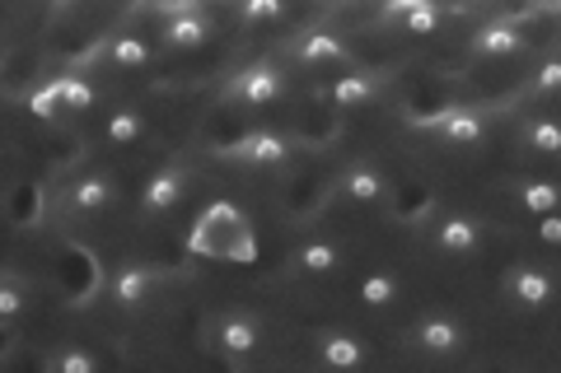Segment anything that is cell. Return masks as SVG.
<instances>
[{"instance_id": "2e32d148", "label": "cell", "mask_w": 561, "mask_h": 373, "mask_svg": "<svg viewBox=\"0 0 561 373\" xmlns=\"http://www.w3.org/2000/svg\"><path fill=\"white\" fill-rule=\"evenodd\" d=\"M468 51L482 61H511L519 51H529V28H524L515 14H501V20H486L478 33H472Z\"/></svg>"}, {"instance_id": "ba28073f", "label": "cell", "mask_w": 561, "mask_h": 373, "mask_svg": "<svg viewBox=\"0 0 561 373\" xmlns=\"http://www.w3.org/2000/svg\"><path fill=\"white\" fill-rule=\"evenodd\" d=\"M164 290H169V271L150 261H127L108 280V304L117 313H150L164 299Z\"/></svg>"}, {"instance_id": "d4e9b609", "label": "cell", "mask_w": 561, "mask_h": 373, "mask_svg": "<svg viewBox=\"0 0 561 373\" xmlns=\"http://www.w3.org/2000/svg\"><path fill=\"white\" fill-rule=\"evenodd\" d=\"M33 308V285L20 271H0V331L14 327Z\"/></svg>"}, {"instance_id": "4dcf8cb0", "label": "cell", "mask_w": 561, "mask_h": 373, "mask_svg": "<svg viewBox=\"0 0 561 373\" xmlns=\"http://www.w3.org/2000/svg\"><path fill=\"white\" fill-rule=\"evenodd\" d=\"M482 373H511V369H505V364H496V369H482Z\"/></svg>"}, {"instance_id": "d6986e66", "label": "cell", "mask_w": 561, "mask_h": 373, "mask_svg": "<svg viewBox=\"0 0 561 373\" xmlns=\"http://www.w3.org/2000/svg\"><path fill=\"white\" fill-rule=\"evenodd\" d=\"M379 24H393L398 33H408V38H431V33H440L449 14L440 5H431V0H398V5H383L375 14Z\"/></svg>"}, {"instance_id": "cb8c5ba5", "label": "cell", "mask_w": 561, "mask_h": 373, "mask_svg": "<svg viewBox=\"0 0 561 373\" xmlns=\"http://www.w3.org/2000/svg\"><path fill=\"white\" fill-rule=\"evenodd\" d=\"M43 373H103V360L84 341H57L43 354Z\"/></svg>"}, {"instance_id": "30bf717a", "label": "cell", "mask_w": 561, "mask_h": 373, "mask_svg": "<svg viewBox=\"0 0 561 373\" xmlns=\"http://www.w3.org/2000/svg\"><path fill=\"white\" fill-rule=\"evenodd\" d=\"M230 164L239 168H262V173H272V168H286L300 159V140L286 136V131H243L239 140H230V145L220 150Z\"/></svg>"}, {"instance_id": "f546056e", "label": "cell", "mask_w": 561, "mask_h": 373, "mask_svg": "<svg viewBox=\"0 0 561 373\" xmlns=\"http://www.w3.org/2000/svg\"><path fill=\"white\" fill-rule=\"evenodd\" d=\"M538 238L548 243V247H557V243H561V220H557V215H542V220H538Z\"/></svg>"}, {"instance_id": "4316f807", "label": "cell", "mask_w": 561, "mask_h": 373, "mask_svg": "<svg viewBox=\"0 0 561 373\" xmlns=\"http://www.w3.org/2000/svg\"><path fill=\"white\" fill-rule=\"evenodd\" d=\"M515 206L524 210V215H557V183L552 177H524V183H515Z\"/></svg>"}, {"instance_id": "5b68a950", "label": "cell", "mask_w": 561, "mask_h": 373, "mask_svg": "<svg viewBox=\"0 0 561 373\" xmlns=\"http://www.w3.org/2000/svg\"><path fill=\"white\" fill-rule=\"evenodd\" d=\"M122 201V183L108 168H84L57 191V215L61 220H103Z\"/></svg>"}, {"instance_id": "e0dca14e", "label": "cell", "mask_w": 561, "mask_h": 373, "mask_svg": "<svg viewBox=\"0 0 561 373\" xmlns=\"http://www.w3.org/2000/svg\"><path fill=\"white\" fill-rule=\"evenodd\" d=\"M154 38H160V47H169V51H202L220 38V20L202 5L192 14H179V20H160L154 24Z\"/></svg>"}, {"instance_id": "7c38bea8", "label": "cell", "mask_w": 561, "mask_h": 373, "mask_svg": "<svg viewBox=\"0 0 561 373\" xmlns=\"http://www.w3.org/2000/svg\"><path fill=\"white\" fill-rule=\"evenodd\" d=\"M393 197V177L379 159H351V164L332 177V201L342 206H379Z\"/></svg>"}, {"instance_id": "44dd1931", "label": "cell", "mask_w": 561, "mask_h": 373, "mask_svg": "<svg viewBox=\"0 0 561 373\" xmlns=\"http://www.w3.org/2000/svg\"><path fill=\"white\" fill-rule=\"evenodd\" d=\"M356 299L365 308H375V313H389V308H398L402 299H408V280H402L398 271H389V266H375V271L360 276Z\"/></svg>"}, {"instance_id": "ac0fdd59", "label": "cell", "mask_w": 561, "mask_h": 373, "mask_svg": "<svg viewBox=\"0 0 561 373\" xmlns=\"http://www.w3.org/2000/svg\"><path fill=\"white\" fill-rule=\"evenodd\" d=\"M383 94V75H375V70H360V66H351L346 75L337 80H328L319 89V98L332 103L337 113H356V108H370V103Z\"/></svg>"}, {"instance_id": "603a6c76", "label": "cell", "mask_w": 561, "mask_h": 373, "mask_svg": "<svg viewBox=\"0 0 561 373\" xmlns=\"http://www.w3.org/2000/svg\"><path fill=\"white\" fill-rule=\"evenodd\" d=\"M146 140H150V121L136 108H113L108 117H103V145L136 150V145H146Z\"/></svg>"}, {"instance_id": "5bb4252c", "label": "cell", "mask_w": 561, "mask_h": 373, "mask_svg": "<svg viewBox=\"0 0 561 373\" xmlns=\"http://www.w3.org/2000/svg\"><path fill=\"white\" fill-rule=\"evenodd\" d=\"M501 299L519 313H542V308H552V299H557V280L548 266L515 261V266H505V276H501Z\"/></svg>"}, {"instance_id": "7402d4cb", "label": "cell", "mask_w": 561, "mask_h": 373, "mask_svg": "<svg viewBox=\"0 0 561 373\" xmlns=\"http://www.w3.org/2000/svg\"><path fill=\"white\" fill-rule=\"evenodd\" d=\"M99 57L113 70H150L160 61V51H154L146 38H136V33H113V38L99 47Z\"/></svg>"}, {"instance_id": "6da1fadb", "label": "cell", "mask_w": 561, "mask_h": 373, "mask_svg": "<svg viewBox=\"0 0 561 373\" xmlns=\"http://www.w3.org/2000/svg\"><path fill=\"white\" fill-rule=\"evenodd\" d=\"M192 247L202 257H225V261H249L253 257V224L239 206L216 201L192 229Z\"/></svg>"}, {"instance_id": "4fadbf2b", "label": "cell", "mask_w": 561, "mask_h": 373, "mask_svg": "<svg viewBox=\"0 0 561 373\" xmlns=\"http://www.w3.org/2000/svg\"><path fill=\"white\" fill-rule=\"evenodd\" d=\"M346 261H351V247L342 238H309V243L286 253L280 276L286 280H332V276L346 271Z\"/></svg>"}, {"instance_id": "f1b7e54d", "label": "cell", "mask_w": 561, "mask_h": 373, "mask_svg": "<svg viewBox=\"0 0 561 373\" xmlns=\"http://www.w3.org/2000/svg\"><path fill=\"white\" fill-rule=\"evenodd\" d=\"M557 84H561V61H557V57H548V61L538 66L534 89H538V94H557Z\"/></svg>"}, {"instance_id": "8fae6325", "label": "cell", "mask_w": 561, "mask_h": 373, "mask_svg": "<svg viewBox=\"0 0 561 373\" xmlns=\"http://www.w3.org/2000/svg\"><path fill=\"white\" fill-rule=\"evenodd\" d=\"M426 224H431V247L449 261H468L486 247V220H478L472 210H440Z\"/></svg>"}, {"instance_id": "52a82bcc", "label": "cell", "mask_w": 561, "mask_h": 373, "mask_svg": "<svg viewBox=\"0 0 561 373\" xmlns=\"http://www.w3.org/2000/svg\"><path fill=\"white\" fill-rule=\"evenodd\" d=\"M416 131H426L440 150H478L491 131V117L482 108H468V103H449V108L416 117Z\"/></svg>"}, {"instance_id": "9c48e42d", "label": "cell", "mask_w": 561, "mask_h": 373, "mask_svg": "<svg viewBox=\"0 0 561 373\" xmlns=\"http://www.w3.org/2000/svg\"><path fill=\"white\" fill-rule=\"evenodd\" d=\"M192 183H197V173H192L183 159H169V164H160V168L146 177V183H140V197H136L140 220H164V215H173V210L187 201Z\"/></svg>"}, {"instance_id": "277c9868", "label": "cell", "mask_w": 561, "mask_h": 373, "mask_svg": "<svg viewBox=\"0 0 561 373\" xmlns=\"http://www.w3.org/2000/svg\"><path fill=\"white\" fill-rule=\"evenodd\" d=\"M286 89H290V66L276 57H257L225 80L220 98L234 103V108H272V103L286 98Z\"/></svg>"}, {"instance_id": "83f0119b", "label": "cell", "mask_w": 561, "mask_h": 373, "mask_svg": "<svg viewBox=\"0 0 561 373\" xmlns=\"http://www.w3.org/2000/svg\"><path fill=\"white\" fill-rule=\"evenodd\" d=\"M243 24H253V28H262V24H286L290 20V5H280V0H249V5H239L234 10Z\"/></svg>"}, {"instance_id": "3957f363", "label": "cell", "mask_w": 561, "mask_h": 373, "mask_svg": "<svg viewBox=\"0 0 561 373\" xmlns=\"http://www.w3.org/2000/svg\"><path fill=\"white\" fill-rule=\"evenodd\" d=\"M206 341L210 350L220 354V360H253V354L267 346V317L253 313V308H220V313H210V323H206Z\"/></svg>"}, {"instance_id": "484cf974", "label": "cell", "mask_w": 561, "mask_h": 373, "mask_svg": "<svg viewBox=\"0 0 561 373\" xmlns=\"http://www.w3.org/2000/svg\"><path fill=\"white\" fill-rule=\"evenodd\" d=\"M519 145L534 150L538 159H557V154H561V131H557V121H552L548 113L524 117V121H519Z\"/></svg>"}, {"instance_id": "ffe728a7", "label": "cell", "mask_w": 561, "mask_h": 373, "mask_svg": "<svg viewBox=\"0 0 561 373\" xmlns=\"http://www.w3.org/2000/svg\"><path fill=\"white\" fill-rule=\"evenodd\" d=\"M47 89H51V98H57V113H61V117L94 113V103H99V89L90 84V75H84V70H66V75H51Z\"/></svg>"}, {"instance_id": "8992f818", "label": "cell", "mask_w": 561, "mask_h": 373, "mask_svg": "<svg viewBox=\"0 0 561 373\" xmlns=\"http://www.w3.org/2000/svg\"><path fill=\"white\" fill-rule=\"evenodd\" d=\"M280 57L300 70H337V66H356V51L351 43L342 38L337 28L328 24H309L300 33H290L286 43H280Z\"/></svg>"}, {"instance_id": "9a60e30c", "label": "cell", "mask_w": 561, "mask_h": 373, "mask_svg": "<svg viewBox=\"0 0 561 373\" xmlns=\"http://www.w3.org/2000/svg\"><path fill=\"white\" fill-rule=\"evenodd\" d=\"M313 364L323 373H365L370 346L351 327H323V331H313Z\"/></svg>"}, {"instance_id": "7a4b0ae2", "label": "cell", "mask_w": 561, "mask_h": 373, "mask_svg": "<svg viewBox=\"0 0 561 373\" xmlns=\"http://www.w3.org/2000/svg\"><path fill=\"white\" fill-rule=\"evenodd\" d=\"M402 346H408L412 354H421V360H459V354L468 350V323L449 308H426L408 323Z\"/></svg>"}]
</instances>
